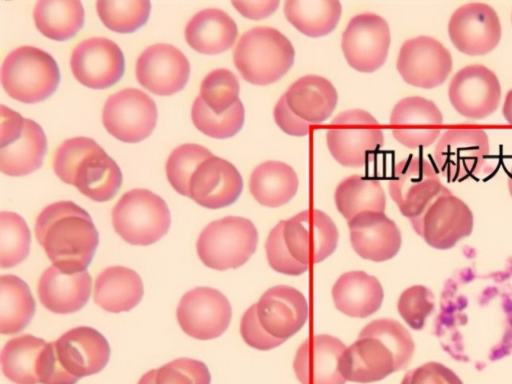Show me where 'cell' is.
<instances>
[{"instance_id": "15", "label": "cell", "mask_w": 512, "mask_h": 384, "mask_svg": "<svg viewBox=\"0 0 512 384\" xmlns=\"http://www.w3.org/2000/svg\"><path fill=\"white\" fill-rule=\"evenodd\" d=\"M396 67L406 83L432 89L447 80L453 61L449 50L438 40L417 36L402 44Z\"/></svg>"}, {"instance_id": "27", "label": "cell", "mask_w": 512, "mask_h": 384, "mask_svg": "<svg viewBox=\"0 0 512 384\" xmlns=\"http://www.w3.org/2000/svg\"><path fill=\"white\" fill-rule=\"evenodd\" d=\"M91 285L92 278L86 271L65 273L50 266L41 275L37 292L46 309L57 314H70L85 306Z\"/></svg>"}, {"instance_id": "13", "label": "cell", "mask_w": 512, "mask_h": 384, "mask_svg": "<svg viewBox=\"0 0 512 384\" xmlns=\"http://www.w3.org/2000/svg\"><path fill=\"white\" fill-rule=\"evenodd\" d=\"M283 236L293 257L309 265L323 261L334 252L339 233L326 213L308 209L284 220Z\"/></svg>"}, {"instance_id": "37", "label": "cell", "mask_w": 512, "mask_h": 384, "mask_svg": "<svg viewBox=\"0 0 512 384\" xmlns=\"http://www.w3.org/2000/svg\"><path fill=\"white\" fill-rule=\"evenodd\" d=\"M36 310L28 285L18 276L0 277V333L15 334L27 327Z\"/></svg>"}, {"instance_id": "54", "label": "cell", "mask_w": 512, "mask_h": 384, "mask_svg": "<svg viewBox=\"0 0 512 384\" xmlns=\"http://www.w3.org/2000/svg\"><path fill=\"white\" fill-rule=\"evenodd\" d=\"M507 182H508V189H509V193L512 197V166L509 170V173H508V179H507Z\"/></svg>"}, {"instance_id": "33", "label": "cell", "mask_w": 512, "mask_h": 384, "mask_svg": "<svg viewBox=\"0 0 512 384\" xmlns=\"http://www.w3.org/2000/svg\"><path fill=\"white\" fill-rule=\"evenodd\" d=\"M299 180L294 169L280 161L269 160L259 164L251 173L249 191L263 206L276 208L295 196Z\"/></svg>"}, {"instance_id": "46", "label": "cell", "mask_w": 512, "mask_h": 384, "mask_svg": "<svg viewBox=\"0 0 512 384\" xmlns=\"http://www.w3.org/2000/svg\"><path fill=\"white\" fill-rule=\"evenodd\" d=\"M434 307L433 293L422 285L407 288L401 293L397 303L400 316L414 330L423 329Z\"/></svg>"}, {"instance_id": "52", "label": "cell", "mask_w": 512, "mask_h": 384, "mask_svg": "<svg viewBox=\"0 0 512 384\" xmlns=\"http://www.w3.org/2000/svg\"><path fill=\"white\" fill-rule=\"evenodd\" d=\"M231 3L243 17L252 20H261L272 15L277 10L280 1H232Z\"/></svg>"}, {"instance_id": "45", "label": "cell", "mask_w": 512, "mask_h": 384, "mask_svg": "<svg viewBox=\"0 0 512 384\" xmlns=\"http://www.w3.org/2000/svg\"><path fill=\"white\" fill-rule=\"evenodd\" d=\"M240 85L228 69L219 68L208 73L200 85V97L215 113H222L239 100Z\"/></svg>"}, {"instance_id": "31", "label": "cell", "mask_w": 512, "mask_h": 384, "mask_svg": "<svg viewBox=\"0 0 512 384\" xmlns=\"http://www.w3.org/2000/svg\"><path fill=\"white\" fill-rule=\"evenodd\" d=\"M384 292L379 280L364 271L342 274L332 287L335 307L350 317L365 318L377 312Z\"/></svg>"}, {"instance_id": "44", "label": "cell", "mask_w": 512, "mask_h": 384, "mask_svg": "<svg viewBox=\"0 0 512 384\" xmlns=\"http://www.w3.org/2000/svg\"><path fill=\"white\" fill-rule=\"evenodd\" d=\"M380 340L394 354L400 370L405 368L414 353V341L409 331L398 321L377 319L368 323L359 333Z\"/></svg>"}, {"instance_id": "35", "label": "cell", "mask_w": 512, "mask_h": 384, "mask_svg": "<svg viewBox=\"0 0 512 384\" xmlns=\"http://www.w3.org/2000/svg\"><path fill=\"white\" fill-rule=\"evenodd\" d=\"M283 11L286 19L302 34L322 37L336 28L342 6L336 0H287Z\"/></svg>"}, {"instance_id": "39", "label": "cell", "mask_w": 512, "mask_h": 384, "mask_svg": "<svg viewBox=\"0 0 512 384\" xmlns=\"http://www.w3.org/2000/svg\"><path fill=\"white\" fill-rule=\"evenodd\" d=\"M191 118L194 126L203 134L226 139L236 135L243 127L245 110L242 102L238 100L225 112L215 113L198 96L192 105Z\"/></svg>"}, {"instance_id": "21", "label": "cell", "mask_w": 512, "mask_h": 384, "mask_svg": "<svg viewBox=\"0 0 512 384\" xmlns=\"http://www.w3.org/2000/svg\"><path fill=\"white\" fill-rule=\"evenodd\" d=\"M345 344L331 335H314L297 349L293 369L301 384H344L341 358Z\"/></svg>"}, {"instance_id": "1", "label": "cell", "mask_w": 512, "mask_h": 384, "mask_svg": "<svg viewBox=\"0 0 512 384\" xmlns=\"http://www.w3.org/2000/svg\"><path fill=\"white\" fill-rule=\"evenodd\" d=\"M35 235L53 266L65 273L85 271L99 243L90 215L72 201L45 207L36 219Z\"/></svg>"}, {"instance_id": "26", "label": "cell", "mask_w": 512, "mask_h": 384, "mask_svg": "<svg viewBox=\"0 0 512 384\" xmlns=\"http://www.w3.org/2000/svg\"><path fill=\"white\" fill-rule=\"evenodd\" d=\"M47 151L41 126L24 118L22 125L0 140V170L8 176H24L40 168Z\"/></svg>"}, {"instance_id": "9", "label": "cell", "mask_w": 512, "mask_h": 384, "mask_svg": "<svg viewBox=\"0 0 512 384\" xmlns=\"http://www.w3.org/2000/svg\"><path fill=\"white\" fill-rule=\"evenodd\" d=\"M444 188L434 167L422 157L401 160L389 180L391 198L410 221L418 218Z\"/></svg>"}, {"instance_id": "5", "label": "cell", "mask_w": 512, "mask_h": 384, "mask_svg": "<svg viewBox=\"0 0 512 384\" xmlns=\"http://www.w3.org/2000/svg\"><path fill=\"white\" fill-rule=\"evenodd\" d=\"M116 233L132 245H151L169 230L171 216L166 202L147 189L137 188L122 195L112 210Z\"/></svg>"}, {"instance_id": "36", "label": "cell", "mask_w": 512, "mask_h": 384, "mask_svg": "<svg viewBox=\"0 0 512 384\" xmlns=\"http://www.w3.org/2000/svg\"><path fill=\"white\" fill-rule=\"evenodd\" d=\"M334 199L337 210L348 221L362 212H384L386 206L380 182L361 175L343 179L335 190Z\"/></svg>"}, {"instance_id": "7", "label": "cell", "mask_w": 512, "mask_h": 384, "mask_svg": "<svg viewBox=\"0 0 512 384\" xmlns=\"http://www.w3.org/2000/svg\"><path fill=\"white\" fill-rule=\"evenodd\" d=\"M410 222L429 246L446 250L472 233L474 217L468 205L445 187L424 212Z\"/></svg>"}, {"instance_id": "20", "label": "cell", "mask_w": 512, "mask_h": 384, "mask_svg": "<svg viewBox=\"0 0 512 384\" xmlns=\"http://www.w3.org/2000/svg\"><path fill=\"white\" fill-rule=\"evenodd\" d=\"M442 124L443 115L437 105L420 96L401 99L390 115L394 138L410 149L433 144L440 134Z\"/></svg>"}, {"instance_id": "50", "label": "cell", "mask_w": 512, "mask_h": 384, "mask_svg": "<svg viewBox=\"0 0 512 384\" xmlns=\"http://www.w3.org/2000/svg\"><path fill=\"white\" fill-rule=\"evenodd\" d=\"M401 384H463V382L447 366L431 361L408 371Z\"/></svg>"}, {"instance_id": "14", "label": "cell", "mask_w": 512, "mask_h": 384, "mask_svg": "<svg viewBox=\"0 0 512 384\" xmlns=\"http://www.w3.org/2000/svg\"><path fill=\"white\" fill-rule=\"evenodd\" d=\"M448 97L457 113L468 119L481 120L497 110L501 85L492 70L481 64H472L454 74Z\"/></svg>"}, {"instance_id": "29", "label": "cell", "mask_w": 512, "mask_h": 384, "mask_svg": "<svg viewBox=\"0 0 512 384\" xmlns=\"http://www.w3.org/2000/svg\"><path fill=\"white\" fill-rule=\"evenodd\" d=\"M184 32L188 45L206 55L227 51L238 36L236 22L226 12L217 8L197 12L187 23Z\"/></svg>"}, {"instance_id": "17", "label": "cell", "mask_w": 512, "mask_h": 384, "mask_svg": "<svg viewBox=\"0 0 512 384\" xmlns=\"http://www.w3.org/2000/svg\"><path fill=\"white\" fill-rule=\"evenodd\" d=\"M454 47L468 56H483L501 40L502 28L496 11L488 4L467 3L457 8L448 22Z\"/></svg>"}, {"instance_id": "53", "label": "cell", "mask_w": 512, "mask_h": 384, "mask_svg": "<svg viewBox=\"0 0 512 384\" xmlns=\"http://www.w3.org/2000/svg\"><path fill=\"white\" fill-rule=\"evenodd\" d=\"M502 114L505 120L512 125V89L506 94L502 107Z\"/></svg>"}, {"instance_id": "22", "label": "cell", "mask_w": 512, "mask_h": 384, "mask_svg": "<svg viewBox=\"0 0 512 384\" xmlns=\"http://www.w3.org/2000/svg\"><path fill=\"white\" fill-rule=\"evenodd\" d=\"M256 311L259 322L270 335L286 340L304 326L309 309L300 291L277 285L264 292L256 303Z\"/></svg>"}, {"instance_id": "51", "label": "cell", "mask_w": 512, "mask_h": 384, "mask_svg": "<svg viewBox=\"0 0 512 384\" xmlns=\"http://www.w3.org/2000/svg\"><path fill=\"white\" fill-rule=\"evenodd\" d=\"M273 116L277 126L291 136L302 137L307 135L312 125L301 119L290 109L284 94L276 103Z\"/></svg>"}, {"instance_id": "24", "label": "cell", "mask_w": 512, "mask_h": 384, "mask_svg": "<svg viewBox=\"0 0 512 384\" xmlns=\"http://www.w3.org/2000/svg\"><path fill=\"white\" fill-rule=\"evenodd\" d=\"M350 241L362 258L382 262L396 256L402 237L396 223L384 212L366 211L348 221Z\"/></svg>"}, {"instance_id": "2", "label": "cell", "mask_w": 512, "mask_h": 384, "mask_svg": "<svg viewBox=\"0 0 512 384\" xmlns=\"http://www.w3.org/2000/svg\"><path fill=\"white\" fill-rule=\"evenodd\" d=\"M295 50L289 39L273 27L246 31L233 51V61L242 78L265 86L280 80L293 66Z\"/></svg>"}, {"instance_id": "42", "label": "cell", "mask_w": 512, "mask_h": 384, "mask_svg": "<svg viewBox=\"0 0 512 384\" xmlns=\"http://www.w3.org/2000/svg\"><path fill=\"white\" fill-rule=\"evenodd\" d=\"M207 148L194 143L176 147L166 162V176L176 192L190 198L191 178L199 165L212 157Z\"/></svg>"}, {"instance_id": "48", "label": "cell", "mask_w": 512, "mask_h": 384, "mask_svg": "<svg viewBox=\"0 0 512 384\" xmlns=\"http://www.w3.org/2000/svg\"><path fill=\"white\" fill-rule=\"evenodd\" d=\"M99 144L88 137H74L65 140L55 151L53 170L65 183L69 184L71 175L78 163Z\"/></svg>"}, {"instance_id": "23", "label": "cell", "mask_w": 512, "mask_h": 384, "mask_svg": "<svg viewBox=\"0 0 512 384\" xmlns=\"http://www.w3.org/2000/svg\"><path fill=\"white\" fill-rule=\"evenodd\" d=\"M242 190L243 180L237 168L214 155L199 165L190 182V198L209 209L233 204Z\"/></svg>"}, {"instance_id": "18", "label": "cell", "mask_w": 512, "mask_h": 384, "mask_svg": "<svg viewBox=\"0 0 512 384\" xmlns=\"http://www.w3.org/2000/svg\"><path fill=\"white\" fill-rule=\"evenodd\" d=\"M73 76L92 89H106L116 84L125 69L119 46L105 37H92L78 43L70 58Z\"/></svg>"}, {"instance_id": "6", "label": "cell", "mask_w": 512, "mask_h": 384, "mask_svg": "<svg viewBox=\"0 0 512 384\" xmlns=\"http://www.w3.org/2000/svg\"><path fill=\"white\" fill-rule=\"evenodd\" d=\"M326 141L333 158L346 167L363 166L384 142L379 122L367 111L352 109L338 114L330 123Z\"/></svg>"}, {"instance_id": "10", "label": "cell", "mask_w": 512, "mask_h": 384, "mask_svg": "<svg viewBox=\"0 0 512 384\" xmlns=\"http://www.w3.org/2000/svg\"><path fill=\"white\" fill-rule=\"evenodd\" d=\"M489 150L484 130L457 126L441 135L434 149V160L439 172L448 180H461L480 172Z\"/></svg>"}, {"instance_id": "40", "label": "cell", "mask_w": 512, "mask_h": 384, "mask_svg": "<svg viewBox=\"0 0 512 384\" xmlns=\"http://www.w3.org/2000/svg\"><path fill=\"white\" fill-rule=\"evenodd\" d=\"M97 14L102 23L118 33H132L148 20L151 3L148 0H99Z\"/></svg>"}, {"instance_id": "28", "label": "cell", "mask_w": 512, "mask_h": 384, "mask_svg": "<svg viewBox=\"0 0 512 384\" xmlns=\"http://www.w3.org/2000/svg\"><path fill=\"white\" fill-rule=\"evenodd\" d=\"M69 184L91 200L105 202L117 194L122 173L117 163L98 145L78 163Z\"/></svg>"}, {"instance_id": "41", "label": "cell", "mask_w": 512, "mask_h": 384, "mask_svg": "<svg viewBox=\"0 0 512 384\" xmlns=\"http://www.w3.org/2000/svg\"><path fill=\"white\" fill-rule=\"evenodd\" d=\"M31 233L25 220L14 212L0 213V266L11 268L29 254Z\"/></svg>"}, {"instance_id": "11", "label": "cell", "mask_w": 512, "mask_h": 384, "mask_svg": "<svg viewBox=\"0 0 512 384\" xmlns=\"http://www.w3.org/2000/svg\"><path fill=\"white\" fill-rule=\"evenodd\" d=\"M56 362L66 384L100 372L108 363L110 346L97 330L75 327L54 341Z\"/></svg>"}, {"instance_id": "19", "label": "cell", "mask_w": 512, "mask_h": 384, "mask_svg": "<svg viewBox=\"0 0 512 384\" xmlns=\"http://www.w3.org/2000/svg\"><path fill=\"white\" fill-rule=\"evenodd\" d=\"M135 73L140 85L148 91L160 96H170L186 86L190 76V64L175 46L157 43L140 54Z\"/></svg>"}, {"instance_id": "38", "label": "cell", "mask_w": 512, "mask_h": 384, "mask_svg": "<svg viewBox=\"0 0 512 384\" xmlns=\"http://www.w3.org/2000/svg\"><path fill=\"white\" fill-rule=\"evenodd\" d=\"M46 344L30 334L9 340L1 352L4 375L15 384H39L38 368Z\"/></svg>"}, {"instance_id": "49", "label": "cell", "mask_w": 512, "mask_h": 384, "mask_svg": "<svg viewBox=\"0 0 512 384\" xmlns=\"http://www.w3.org/2000/svg\"><path fill=\"white\" fill-rule=\"evenodd\" d=\"M240 333L247 345L262 351L271 350L285 341L273 337L263 328L257 316L256 304L250 306L243 314Z\"/></svg>"}, {"instance_id": "43", "label": "cell", "mask_w": 512, "mask_h": 384, "mask_svg": "<svg viewBox=\"0 0 512 384\" xmlns=\"http://www.w3.org/2000/svg\"><path fill=\"white\" fill-rule=\"evenodd\" d=\"M207 366L195 359L178 358L146 372L137 384H210Z\"/></svg>"}, {"instance_id": "32", "label": "cell", "mask_w": 512, "mask_h": 384, "mask_svg": "<svg viewBox=\"0 0 512 384\" xmlns=\"http://www.w3.org/2000/svg\"><path fill=\"white\" fill-rule=\"evenodd\" d=\"M144 294L142 280L137 272L123 266L105 268L97 276L94 301L102 309L120 313L133 309Z\"/></svg>"}, {"instance_id": "12", "label": "cell", "mask_w": 512, "mask_h": 384, "mask_svg": "<svg viewBox=\"0 0 512 384\" xmlns=\"http://www.w3.org/2000/svg\"><path fill=\"white\" fill-rule=\"evenodd\" d=\"M391 42L387 21L374 13L355 15L347 24L341 48L347 63L355 70L372 73L386 61Z\"/></svg>"}, {"instance_id": "4", "label": "cell", "mask_w": 512, "mask_h": 384, "mask_svg": "<svg viewBox=\"0 0 512 384\" xmlns=\"http://www.w3.org/2000/svg\"><path fill=\"white\" fill-rule=\"evenodd\" d=\"M257 244L258 232L251 220L227 216L212 221L202 230L196 249L205 266L224 271L244 265Z\"/></svg>"}, {"instance_id": "8", "label": "cell", "mask_w": 512, "mask_h": 384, "mask_svg": "<svg viewBox=\"0 0 512 384\" xmlns=\"http://www.w3.org/2000/svg\"><path fill=\"white\" fill-rule=\"evenodd\" d=\"M157 117L154 100L136 88H125L110 95L102 112L106 130L126 143L146 139L155 128Z\"/></svg>"}, {"instance_id": "47", "label": "cell", "mask_w": 512, "mask_h": 384, "mask_svg": "<svg viewBox=\"0 0 512 384\" xmlns=\"http://www.w3.org/2000/svg\"><path fill=\"white\" fill-rule=\"evenodd\" d=\"M284 220L270 231L265 242L268 263L276 272L298 276L306 272L308 265L296 260L290 253L283 236Z\"/></svg>"}, {"instance_id": "25", "label": "cell", "mask_w": 512, "mask_h": 384, "mask_svg": "<svg viewBox=\"0 0 512 384\" xmlns=\"http://www.w3.org/2000/svg\"><path fill=\"white\" fill-rule=\"evenodd\" d=\"M399 370L391 350L373 337L359 336L341 358V372L346 381L372 383Z\"/></svg>"}, {"instance_id": "16", "label": "cell", "mask_w": 512, "mask_h": 384, "mask_svg": "<svg viewBox=\"0 0 512 384\" xmlns=\"http://www.w3.org/2000/svg\"><path fill=\"white\" fill-rule=\"evenodd\" d=\"M181 329L200 340L221 336L230 324L231 305L220 291L210 287H196L185 293L177 307Z\"/></svg>"}, {"instance_id": "34", "label": "cell", "mask_w": 512, "mask_h": 384, "mask_svg": "<svg viewBox=\"0 0 512 384\" xmlns=\"http://www.w3.org/2000/svg\"><path fill=\"white\" fill-rule=\"evenodd\" d=\"M84 17L83 5L78 0H41L33 10L37 29L56 41L74 37L82 28Z\"/></svg>"}, {"instance_id": "30", "label": "cell", "mask_w": 512, "mask_h": 384, "mask_svg": "<svg viewBox=\"0 0 512 384\" xmlns=\"http://www.w3.org/2000/svg\"><path fill=\"white\" fill-rule=\"evenodd\" d=\"M290 109L310 124H319L333 113L338 94L333 84L318 75L297 79L284 93Z\"/></svg>"}, {"instance_id": "3", "label": "cell", "mask_w": 512, "mask_h": 384, "mask_svg": "<svg viewBox=\"0 0 512 384\" xmlns=\"http://www.w3.org/2000/svg\"><path fill=\"white\" fill-rule=\"evenodd\" d=\"M60 82L55 59L44 50L21 46L12 50L1 68V83L11 98L23 103L41 102L51 96Z\"/></svg>"}]
</instances>
